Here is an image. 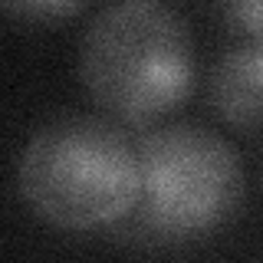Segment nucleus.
<instances>
[{
	"label": "nucleus",
	"instance_id": "obj_2",
	"mask_svg": "<svg viewBox=\"0 0 263 263\" xmlns=\"http://www.w3.org/2000/svg\"><path fill=\"white\" fill-rule=\"evenodd\" d=\"M16 191L56 230H115L142 194L138 142L105 115H56L23 145L16 158Z\"/></svg>",
	"mask_w": 263,
	"mask_h": 263
},
{
	"label": "nucleus",
	"instance_id": "obj_4",
	"mask_svg": "<svg viewBox=\"0 0 263 263\" xmlns=\"http://www.w3.org/2000/svg\"><path fill=\"white\" fill-rule=\"evenodd\" d=\"M211 109L234 132H263V43L230 40L211 69Z\"/></svg>",
	"mask_w": 263,
	"mask_h": 263
},
{
	"label": "nucleus",
	"instance_id": "obj_3",
	"mask_svg": "<svg viewBox=\"0 0 263 263\" xmlns=\"http://www.w3.org/2000/svg\"><path fill=\"white\" fill-rule=\"evenodd\" d=\"M79 79L105 119L128 132L161 125L194 92L197 56L191 27L161 0L102 7L82 30Z\"/></svg>",
	"mask_w": 263,
	"mask_h": 263
},
{
	"label": "nucleus",
	"instance_id": "obj_5",
	"mask_svg": "<svg viewBox=\"0 0 263 263\" xmlns=\"http://www.w3.org/2000/svg\"><path fill=\"white\" fill-rule=\"evenodd\" d=\"M220 13L237 40L263 43V0H234L220 7Z\"/></svg>",
	"mask_w": 263,
	"mask_h": 263
},
{
	"label": "nucleus",
	"instance_id": "obj_6",
	"mask_svg": "<svg viewBox=\"0 0 263 263\" xmlns=\"http://www.w3.org/2000/svg\"><path fill=\"white\" fill-rule=\"evenodd\" d=\"M4 10L10 16H20V20L27 23H56L63 20V16H72L82 10V4H63V0H53V4H33V0H27V4H4Z\"/></svg>",
	"mask_w": 263,
	"mask_h": 263
},
{
	"label": "nucleus",
	"instance_id": "obj_1",
	"mask_svg": "<svg viewBox=\"0 0 263 263\" xmlns=\"http://www.w3.org/2000/svg\"><path fill=\"white\" fill-rule=\"evenodd\" d=\"M142 194L112 230L142 250H191L224 234L247 201V171L220 132L197 122H161L135 132Z\"/></svg>",
	"mask_w": 263,
	"mask_h": 263
}]
</instances>
